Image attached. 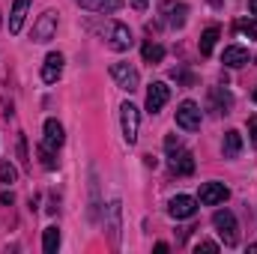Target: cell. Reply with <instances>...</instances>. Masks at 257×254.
<instances>
[{"label":"cell","mask_w":257,"mask_h":254,"mask_svg":"<svg viewBox=\"0 0 257 254\" xmlns=\"http://www.w3.org/2000/svg\"><path fill=\"white\" fill-rule=\"evenodd\" d=\"M165 150H168V156H171V171H174L177 177H192L194 174V156L189 150H183V144H180L174 135L165 141Z\"/></svg>","instance_id":"6da1fadb"},{"label":"cell","mask_w":257,"mask_h":254,"mask_svg":"<svg viewBox=\"0 0 257 254\" xmlns=\"http://www.w3.org/2000/svg\"><path fill=\"white\" fill-rule=\"evenodd\" d=\"M212 224H215L218 236L224 239V245H236L239 242V224H236V215L230 209H215Z\"/></svg>","instance_id":"7a4b0ae2"},{"label":"cell","mask_w":257,"mask_h":254,"mask_svg":"<svg viewBox=\"0 0 257 254\" xmlns=\"http://www.w3.org/2000/svg\"><path fill=\"white\" fill-rule=\"evenodd\" d=\"M105 42H108L111 51H128V48L135 45L132 30H128L126 24H120V21H111V24H108V30H105Z\"/></svg>","instance_id":"3957f363"},{"label":"cell","mask_w":257,"mask_h":254,"mask_svg":"<svg viewBox=\"0 0 257 254\" xmlns=\"http://www.w3.org/2000/svg\"><path fill=\"white\" fill-rule=\"evenodd\" d=\"M111 78H114L117 87L126 90V93H135V90L141 87V75H138V69L132 63H114L111 66Z\"/></svg>","instance_id":"277c9868"},{"label":"cell","mask_w":257,"mask_h":254,"mask_svg":"<svg viewBox=\"0 0 257 254\" xmlns=\"http://www.w3.org/2000/svg\"><path fill=\"white\" fill-rule=\"evenodd\" d=\"M120 123H123V138H126V144H135L138 141V129H141V111L126 102L123 108H120Z\"/></svg>","instance_id":"5b68a950"},{"label":"cell","mask_w":257,"mask_h":254,"mask_svg":"<svg viewBox=\"0 0 257 254\" xmlns=\"http://www.w3.org/2000/svg\"><path fill=\"white\" fill-rule=\"evenodd\" d=\"M57 33V12H42L33 24V42H51Z\"/></svg>","instance_id":"8992f818"},{"label":"cell","mask_w":257,"mask_h":254,"mask_svg":"<svg viewBox=\"0 0 257 254\" xmlns=\"http://www.w3.org/2000/svg\"><path fill=\"white\" fill-rule=\"evenodd\" d=\"M177 126L186 129V132H197V129H200V108L194 105L192 99H186V102L177 108Z\"/></svg>","instance_id":"52a82bcc"},{"label":"cell","mask_w":257,"mask_h":254,"mask_svg":"<svg viewBox=\"0 0 257 254\" xmlns=\"http://www.w3.org/2000/svg\"><path fill=\"white\" fill-rule=\"evenodd\" d=\"M168 99H171V87H168L165 81H156V84L147 90V111H150V114H159V111L168 105Z\"/></svg>","instance_id":"ba28073f"},{"label":"cell","mask_w":257,"mask_h":254,"mask_svg":"<svg viewBox=\"0 0 257 254\" xmlns=\"http://www.w3.org/2000/svg\"><path fill=\"white\" fill-rule=\"evenodd\" d=\"M230 197V191L224 183H203L200 186V203L203 206H218V203H224Z\"/></svg>","instance_id":"9c48e42d"},{"label":"cell","mask_w":257,"mask_h":254,"mask_svg":"<svg viewBox=\"0 0 257 254\" xmlns=\"http://www.w3.org/2000/svg\"><path fill=\"white\" fill-rule=\"evenodd\" d=\"M168 212L180 221V218H192L194 212H197V200L189 197V194H177L174 200H171V206H168Z\"/></svg>","instance_id":"30bf717a"},{"label":"cell","mask_w":257,"mask_h":254,"mask_svg":"<svg viewBox=\"0 0 257 254\" xmlns=\"http://www.w3.org/2000/svg\"><path fill=\"white\" fill-rule=\"evenodd\" d=\"M162 12H165V18H168L171 27H183V24H186V12H189V6H186V3H174V0H168V3H162Z\"/></svg>","instance_id":"8fae6325"},{"label":"cell","mask_w":257,"mask_h":254,"mask_svg":"<svg viewBox=\"0 0 257 254\" xmlns=\"http://www.w3.org/2000/svg\"><path fill=\"white\" fill-rule=\"evenodd\" d=\"M60 75H63V54H48L45 63H42V81L54 84Z\"/></svg>","instance_id":"7c38bea8"},{"label":"cell","mask_w":257,"mask_h":254,"mask_svg":"<svg viewBox=\"0 0 257 254\" xmlns=\"http://www.w3.org/2000/svg\"><path fill=\"white\" fill-rule=\"evenodd\" d=\"M42 144L48 150H54V153L63 147V126L57 120H45V138H42Z\"/></svg>","instance_id":"4fadbf2b"},{"label":"cell","mask_w":257,"mask_h":254,"mask_svg":"<svg viewBox=\"0 0 257 254\" xmlns=\"http://www.w3.org/2000/svg\"><path fill=\"white\" fill-rule=\"evenodd\" d=\"M33 0H15L12 3V12H9V33H21V24H24V15L30 9Z\"/></svg>","instance_id":"5bb4252c"},{"label":"cell","mask_w":257,"mask_h":254,"mask_svg":"<svg viewBox=\"0 0 257 254\" xmlns=\"http://www.w3.org/2000/svg\"><path fill=\"white\" fill-rule=\"evenodd\" d=\"M221 60L230 66V69H239V66L248 63V51H245L242 45H227V48H224V57H221Z\"/></svg>","instance_id":"9a60e30c"},{"label":"cell","mask_w":257,"mask_h":254,"mask_svg":"<svg viewBox=\"0 0 257 254\" xmlns=\"http://www.w3.org/2000/svg\"><path fill=\"white\" fill-rule=\"evenodd\" d=\"M221 150H224V159H236V156L242 153V135H239V132H227Z\"/></svg>","instance_id":"2e32d148"},{"label":"cell","mask_w":257,"mask_h":254,"mask_svg":"<svg viewBox=\"0 0 257 254\" xmlns=\"http://www.w3.org/2000/svg\"><path fill=\"white\" fill-rule=\"evenodd\" d=\"M57 248H60V230L51 224V227L42 230V251L45 254H57Z\"/></svg>","instance_id":"e0dca14e"},{"label":"cell","mask_w":257,"mask_h":254,"mask_svg":"<svg viewBox=\"0 0 257 254\" xmlns=\"http://www.w3.org/2000/svg\"><path fill=\"white\" fill-rule=\"evenodd\" d=\"M75 3L90 9V12H114V9H120V0H75Z\"/></svg>","instance_id":"ac0fdd59"},{"label":"cell","mask_w":257,"mask_h":254,"mask_svg":"<svg viewBox=\"0 0 257 254\" xmlns=\"http://www.w3.org/2000/svg\"><path fill=\"white\" fill-rule=\"evenodd\" d=\"M218 36H221V33H218V27H206V30H203V36H200V54H203V57H209V54H212V48H215Z\"/></svg>","instance_id":"d6986e66"},{"label":"cell","mask_w":257,"mask_h":254,"mask_svg":"<svg viewBox=\"0 0 257 254\" xmlns=\"http://www.w3.org/2000/svg\"><path fill=\"white\" fill-rule=\"evenodd\" d=\"M141 54H144L147 63H162V60H165V48L156 45V42H147V45L141 48Z\"/></svg>","instance_id":"ffe728a7"},{"label":"cell","mask_w":257,"mask_h":254,"mask_svg":"<svg viewBox=\"0 0 257 254\" xmlns=\"http://www.w3.org/2000/svg\"><path fill=\"white\" fill-rule=\"evenodd\" d=\"M108 212H111V236H114V242L120 239V200H114L111 206H108Z\"/></svg>","instance_id":"44dd1931"},{"label":"cell","mask_w":257,"mask_h":254,"mask_svg":"<svg viewBox=\"0 0 257 254\" xmlns=\"http://www.w3.org/2000/svg\"><path fill=\"white\" fill-rule=\"evenodd\" d=\"M15 180H18V171H15L9 162H3V165H0V183H3V186H12Z\"/></svg>","instance_id":"7402d4cb"},{"label":"cell","mask_w":257,"mask_h":254,"mask_svg":"<svg viewBox=\"0 0 257 254\" xmlns=\"http://www.w3.org/2000/svg\"><path fill=\"white\" fill-rule=\"evenodd\" d=\"M236 30H239V33H245L248 39H257V27H254V21H251V18L236 21Z\"/></svg>","instance_id":"603a6c76"},{"label":"cell","mask_w":257,"mask_h":254,"mask_svg":"<svg viewBox=\"0 0 257 254\" xmlns=\"http://www.w3.org/2000/svg\"><path fill=\"white\" fill-rule=\"evenodd\" d=\"M39 159H42V165L51 171V168H57V162H54V150H48L45 144H39Z\"/></svg>","instance_id":"cb8c5ba5"},{"label":"cell","mask_w":257,"mask_h":254,"mask_svg":"<svg viewBox=\"0 0 257 254\" xmlns=\"http://www.w3.org/2000/svg\"><path fill=\"white\" fill-rule=\"evenodd\" d=\"M194 251L200 254V251H206V254H215L218 251V242H197V248Z\"/></svg>","instance_id":"d4e9b609"},{"label":"cell","mask_w":257,"mask_h":254,"mask_svg":"<svg viewBox=\"0 0 257 254\" xmlns=\"http://www.w3.org/2000/svg\"><path fill=\"white\" fill-rule=\"evenodd\" d=\"M248 135H251V144L257 147V117H248Z\"/></svg>","instance_id":"484cf974"},{"label":"cell","mask_w":257,"mask_h":254,"mask_svg":"<svg viewBox=\"0 0 257 254\" xmlns=\"http://www.w3.org/2000/svg\"><path fill=\"white\" fill-rule=\"evenodd\" d=\"M147 3H150V0H132V6H135V9H141V12L147 9Z\"/></svg>","instance_id":"4316f807"},{"label":"cell","mask_w":257,"mask_h":254,"mask_svg":"<svg viewBox=\"0 0 257 254\" xmlns=\"http://www.w3.org/2000/svg\"><path fill=\"white\" fill-rule=\"evenodd\" d=\"M248 12H251V15H257V0H248Z\"/></svg>","instance_id":"83f0119b"},{"label":"cell","mask_w":257,"mask_h":254,"mask_svg":"<svg viewBox=\"0 0 257 254\" xmlns=\"http://www.w3.org/2000/svg\"><path fill=\"white\" fill-rule=\"evenodd\" d=\"M248 251H254V254H257V242H254V245H248Z\"/></svg>","instance_id":"f1b7e54d"},{"label":"cell","mask_w":257,"mask_h":254,"mask_svg":"<svg viewBox=\"0 0 257 254\" xmlns=\"http://www.w3.org/2000/svg\"><path fill=\"white\" fill-rule=\"evenodd\" d=\"M0 24H3V12H0Z\"/></svg>","instance_id":"f546056e"},{"label":"cell","mask_w":257,"mask_h":254,"mask_svg":"<svg viewBox=\"0 0 257 254\" xmlns=\"http://www.w3.org/2000/svg\"><path fill=\"white\" fill-rule=\"evenodd\" d=\"M254 102H257V90H254Z\"/></svg>","instance_id":"4dcf8cb0"}]
</instances>
